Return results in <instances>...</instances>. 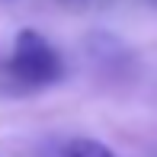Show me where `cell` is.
<instances>
[{"instance_id":"obj_1","label":"cell","mask_w":157,"mask_h":157,"mask_svg":"<svg viewBox=\"0 0 157 157\" xmlns=\"http://www.w3.org/2000/svg\"><path fill=\"white\" fill-rule=\"evenodd\" d=\"M13 80H19L23 87H48V83L64 77V61L58 48L35 29H23L13 42V55L6 61Z\"/></svg>"},{"instance_id":"obj_2","label":"cell","mask_w":157,"mask_h":157,"mask_svg":"<svg viewBox=\"0 0 157 157\" xmlns=\"http://www.w3.org/2000/svg\"><path fill=\"white\" fill-rule=\"evenodd\" d=\"M64 157H119V154L96 138H74L64 147Z\"/></svg>"}]
</instances>
